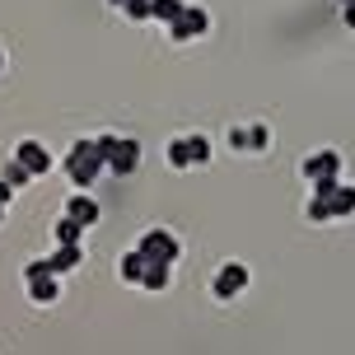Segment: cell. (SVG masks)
<instances>
[{
	"instance_id": "6da1fadb",
	"label": "cell",
	"mask_w": 355,
	"mask_h": 355,
	"mask_svg": "<svg viewBox=\"0 0 355 355\" xmlns=\"http://www.w3.org/2000/svg\"><path fill=\"white\" fill-rule=\"evenodd\" d=\"M61 168H66V178H71V182L80 187V192H85V187H94V178H98V173H107L103 150H98V145L89 141V136H85V141H75L71 150H66Z\"/></svg>"
},
{
	"instance_id": "7a4b0ae2",
	"label": "cell",
	"mask_w": 355,
	"mask_h": 355,
	"mask_svg": "<svg viewBox=\"0 0 355 355\" xmlns=\"http://www.w3.org/2000/svg\"><path fill=\"white\" fill-rule=\"evenodd\" d=\"M94 145L103 150V164H107V173H117V178H126V173H136L141 168V145L131 141V136H94Z\"/></svg>"
},
{
	"instance_id": "3957f363",
	"label": "cell",
	"mask_w": 355,
	"mask_h": 355,
	"mask_svg": "<svg viewBox=\"0 0 355 355\" xmlns=\"http://www.w3.org/2000/svg\"><path fill=\"white\" fill-rule=\"evenodd\" d=\"M136 248L145 252V262H178V257H182V243H178V234H173V230H164V225L145 230Z\"/></svg>"
},
{
	"instance_id": "277c9868",
	"label": "cell",
	"mask_w": 355,
	"mask_h": 355,
	"mask_svg": "<svg viewBox=\"0 0 355 355\" xmlns=\"http://www.w3.org/2000/svg\"><path fill=\"white\" fill-rule=\"evenodd\" d=\"M248 266L243 262H220V271H215V281H211V295L220 304H230V300H239L243 290H248Z\"/></svg>"
},
{
	"instance_id": "5b68a950",
	"label": "cell",
	"mask_w": 355,
	"mask_h": 355,
	"mask_svg": "<svg viewBox=\"0 0 355 355\" xmlns=\"http://www.w3.org/2000/svg\"><path fill=\"white\" fill-rule=\"evenodd\" d=\"M168 33H173V42H192V37H206V33H211V15H206L201 5H192V0H187V10L178 15V24H168Z\"/></svg>"
},
{
	"instance_id": "8992f818",
	"label": "cell",
	"mask_w": 355,
	"mask_h": 355,
	"mask_svg": "<svg viewBox=\"0 0 355 355\" xmlns=\"http://www.w3.org/2000/svg\"><path fill=\"white\" fill-rule=\"evenodd\" d=\"M15 159L28 168V178L52 173V164H56V159H52V150H47L42 141H19V145H15Z\"/></svg>"
},
{
	"instance_id": "52a82bcc",
	"label": "cell",
	"mask_w": 355,
	"mask_h": 355,
	"mask_svg": "<svg viewBox=\"0 0 355 355\" xmlns=\"http://www.w3.org/2000/svg\"><path fill=\"white\" fill-rule=\"evenodd\" d=\"M300 173L309 182H322V178H341V155L337 150H313V155H304Z\"/></svg>"
},
{
	"instance_id": "ba28073f",
	"label": "cell",
	"mask_w": 355,
	"mask_h": 355,
	"mask_svg": "<svg viewBox=\"0 0 355 355\" xmlns=\"http://www.w3.org/2000/svg\"><path fill=\"white\" fill-rule=\"evenodd\" d=\"M61 215H71L75 225L94 230V225H98V201H94L89 192H71V196H66V211H61Z\"/></svg>"
},
{
	"instance_id": "9c48e42d",
	"label": "cell",
	"mask_w": 355,
	"mask_h": 355,
	"mask_svg": "<svg viewBox=\"0 0 355 355\" xmlns=\"http://www.w3.org/2000/svg\"><path fill=\"white\" fill-rule=\"evenodd\" d=\"M266 141H271V131H266L262 122L234 126V131H230V145H234V150H266Z\"/></svg>"
},
{
	"instance_id": "30bf717a",
	"label": "cell",
	"mask_w": 355,
	"mask_h": 355,
	"mask_svg": "<svg viewBox=\"0 0 355 355\" xmlns=\"http://www.w3.org/2000/svg\"><path fill=\"white\" fill-rule=\"evenodd\" d=\"M24 285H28V300H33V304H42V309L61 300V281H56L52 271H47V276H33V281H24Z\"/></svg>"
},
{
	"instance_id": "8fae6325",
	"label": "cell",
	"mask_w": 355,
	"mask_h": 355,
	"mask_svg": "<svg viewBox=\"0 0 355 355\" xmlns=\"http://www.w3.org/2000/svg\"><path fill=\"white\" fill-rule=\"evenodd\" d=\"M80 257H85V252H80V243H56L52 257H47V266H52L56 276H66V271H75V266H80Z\"/></svg>"
},
{
	"instance_id": "7c38bea8",
	"label": "cell",
	"mask_w": 355,
	"mask_h": 355,
	"mask_svg": "<svg viewBox=\"0 0 355 355\" xmlns=\"http://www.w3.org/2000/svg\"><path fill=\"white\" fill-rule=\"evenodd\" d=\"M182 141H187V164H192V168H206V164H211V136H201V131H187Z\"/></svg>"
},
{
	"instance_id": "4fadbf2b",
	"label": "cell",
	"mask_w": 355,
	"mask_h": 355,
	"mask_svg": "<svg viewBox=\"0 0 355 355\" xmlns=\"http://www.w3.org/2000/svg\"><path fill=\"white\" fill-rule=\"evenodd\" d=\"M141 285L145 290H168V285H173V262H145Z\"/></svg>"
},
{
	"instance_id": "5bb4252c",
	"label": "cell",
	"mask_w": 355,
	"mask_h": 355,
	"mask_svg": "<svg viewBox=\"0 0 355 355\" xmlns=\"http://www.w3.org/2000/svg\"><path fill=\"white\" fill-rule=\"evenodd\" d=\"M117 276H122L126 285H141V276H145V252H141V248L122 252V262H117Z\"/></svg>"
},
{
	"instance_id": "9a60e30c",
	"label": "cell",
	"mask_w": 355,
	"mask_h": 355,
	"mask_svg": "<svg viewBox=\"0 0 355 355\" xmlns=\"http://www.w3.org/2000/svg\"><path fill=\"white\" fill-rule=\"evenodd\" d=\"M327 206H332V220H341V215H355V187L337 182V187H332V196H327Z\"/></svg>"
},
{
	"instance_id": "2e32d148",
	"label": "cell",
	"mask_w": 355,
	"mask_h": 355,
	"mask_svg": "<svg viewBox=\"0 0 355 355\" xmlns=\"http://www.w3.org/2000/svg\"><path fill=\"white\" fill-rule=\"evenodd\" d=\"M85 225H75L71 215H61V220H56L52 225V243H80V239H85Z\"/></svg>"
},
{
	"instance_id": "e0dca14e",
	"label": "cell",
	"mask_w": 355,
	"mask_h": 355,
	"mask_svg": "<svg viewBox=\"0 0 355 355\" xmlns=\"http://www.w3.org/2000/svg\"><path fill=\"white\" fill-rule=\"evenodd\" d=\"M182 10H187V0H150V19H159V24H178Z\"/></svg>"
},
{
	"instance_id": "ac0fdd59",
	"label": "cell",
	"mask_w": 355,
	"mask_h": 355,
	"mask_svg": "<svg viewBox=\"0 0 355 355\" xmlns=\"http://www.w3.org/2000/svg\"><path fill=\"white\" fill-rule=\"evenodd\" d=\"M164 159H168V168H192V164H187V141L173 136V141L164 145Z\"/></svg>"
},
{
	"instance_id": "d6986e66",
	"label": "cell",
	"mask_w": 355,
	"mask_h": 355,
	"mask_svg": "<svg viewBox=\"0 0 355 355\" xmlns=\"http://www.w3.org/2000/svg\"><path fill=\"white\" fill-rule=\"evenodd\" d=\"M304 215H309V225H327V220H332V206H327V196H309Z\"/></svg>"
},
{
	"instance_id": "ffe728a7",
	"label": "cell",
	"mask_w": 355,
	"mask_h": 355,
	"mask_svg": "<svg viewBox=\"0 0 355 355\" xmlns=\"http://www.w3.org/2000/svg\"><path fill=\"white\" fill-rule=\"evenodd\" d=\"M0 178H5V182H10V187H24V182H28V168H24V164L15 159V155H10V159H5V168H0Z\"/></svg>"
},
{
	"instance_id": "44dd1931",
	"label": "cell",
	"mask_w": 355,
	"mask_h": 355,
	"mask_svg": "<svg viewBox=\"0 0 355 355\" xmlns=\"http://www.w3.org/2000/svg\"><path fill=\"white\" fill-rule=\"evenodd\" d=\"M10 201H15V187H10V182L0 178V206H10Z\"/></svg>"
},
{
	"instance_id": "7402d4cb",
	"label": "cell",
	"mask_w": 355,
	"mask_h": 355,
	"mask_svg": "<svg viewBox=\"0 0 355 355\" xmlns=\"http://www.w3.org/2000/svg\"><path fill=\"white\" fill-rule=\"evenodd\" d=\"M341 19H346V28H355V5H341Z\"/></svg>"
},
{
	"instance_id": "603a6c76",
	"label": "cell",
	"mask_w": 355,
	"mask_h": 355,
	"mask_svg": "<svg viewBox=\"0 0 355 355\" xmlns=\"http://www.w3.org/2000/svg\"><path fill=\"white\" fill-rule=\"evenodd\" d=\"M0 71H5V52H0Z\"/></svg>"
},
{
	"instance_id": "cb8c5ba5",
	"label": "cell",
	"mask_w": 355,
	"mask_h": 355,
	"mask_svg": "<svg viewBox=\"0 0 355 355\" xmlns=\"http://www.w3.org/2000/svg\"><path fill=\"white\" fill-rule=\"evenodd\" d=\"M0 220H5V206H0Z\"/></svg>"
},
{
	"instance_id": "d4e9b609",
	"label": "cell",
	"mask_w": 355,
	"mask_h": 355,
	"mask_svg": "<svg viewBox=\"0 0 355 355\" xmlns=\"http://www.w3.org/2000/svg\"><path fill=\"white\" fill-rule=\"evenodd\" d=\"M341 5H355V0H341Z\"/></svg>"
}]
</instances>
